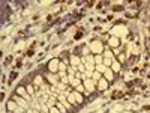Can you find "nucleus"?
I'll use <instances>...</instances> for the list:
<instances>
[{
    "instance_id": "obj_1",
    "label": "nucleus",
    "mask_w": 150,
    "mask_h": 113,
    "mask_svg": "<svg viewBox=\"0 0 150 113\" xmlns=\"http://www.w3.org/2000/svg\"><path fill=\"white\" fill-rule=\"evenodd\" d=\"M90 50H92V54H104V45H102V42L99 41V39H95V41H92L90 42Z\"/></svg>"
},
{
    "instance_id": "obj_2",
    "label": "nucleus",
    "mask_w": 150,
    "mask_h": 113,
    "mask_svg": "<svg viewBox=\"0 0 150 113\" xmlns=\"http://www.w3.org/2000/svg\"><path fill=\"white\" fill-rule=\"evenodd\" d=\"M59 66H60V60L59 59H51L48 62V73L57 74L59 73Z\"/></svg>"
},
{
    "instance_id": "obj_3",
    "label": "nucleus",
    "mask_w": 150,
    "mask_h": 113,
    "mask_svg": "<svg viewBox=\"0 0 150 113\" xmlns=\"http://www.w3.org/2000/svg\"><path fill=\"white\" fill-rule=\"evenodd\" d=\"M83 84H84L86 91L89 92V93H93V92L96 91V82H95L93 79H86V80L83 82Z\"/></svg>"
},
{
    "instance_id": "obj_4",
    "label": "nucleus",
    "mask_w": 150,
    "mask_h": 113,
    "mask_svg": "<svg viewBox=\"0 0 150 113\" xmlns=\"http://www.w3.org/2000/svg\"><path fill=\"white\" fill-rule=\"evenodd\" d=\"M15 93L18 95V97H21V98H24V100H27V101H30V100H32V98H30V95L27 93V89H26V86H17Z\"/></svg>"
},
{
    "instance_id": "obj_5",
    "label": "nucleus",
    "mask_w": 150,
    "mask_h": 113,
    "mask_svg": "<svg viewBox=\"0 0 150 113\" xmlns=\"http://www.w3.org/2000/svg\"><path fill=\"white\" fill-rule=\"evenodd\" d=\"M12 100L18 104L20 107H23V109H26V110H29V101L27 100H24V98H21V97H18L17 93H14L12 95Z\"/></svg>"
},
{
    "instance_id": "obj_6",
    "label": "nucleus",
    "mask_w": 150,
    "mask_h": 113,
    "mask_svg": "<svg viewBox=\"0 0 150 113\" xmlns=\"http://www.w3.org/2000/svg\"><path fill=\"white\" fill-rule=\"evenodd\" d=\"M45 80H47V82H48V84H51V86H56V84L60 82L59 75H57V74H51V73L45 74Z\"/></svg>"
},
{
    "instance_id": "obj_7",
    "label": "nucleus",
    "mask_w": 150,
    "mask_h": 113,
    "mask_svg": "<svg viewBox=\"0 0 150 113\" xmlns=\"http://www.w3.org/2000/svg\"><path fill=\"white\" fill-rule=\"evenodd\" d=\"M83 63V57L81 56H77V54H72L69 57V65L71 66H80Z\"/></svg>"
},
{
    "instance_id": "obj_8",
    "label": "nucleus",
    "mask_w": 150,
    "mask_h": 113,
    "mask_svg": "<svg viewBox=\"0 0 150 113\" xmlns=\"http://www.w3.org/2000/svg\"><path fill=\"white\" fill-rule=\"evenodd\" d=\"M33 84L36 86L38 89H41L42 86L45 84V77H44L42 74H38V75H36V77H35V79H33Z\"/></svg>"
},
{
    "instance_id": "obj_9",
    "label": "nucleus",
    "mask_w": 150,
    "mask_h": 113,
    "mask_svg": "<svg viewBox=\"0 0 150 113\" xmlns=\"http://www.w3.org/2000/svg\"><path fill=\"white\" fill-rule=\"evenodd\" d=\"M108 86H110V82H108L107 79H104V77H102V79H101L98 83H96V89H99V91H107V89H108Z\"/></svg>"
},
{
    "instance_id": "obj_10",
    "label": "nucleus",
    "mask_w": 150,
    "mask_h": 113,
    "mask_svg": "<svg viewBox=\"0 0 150 113\" xmlns=\"http://www.w3.org/2000/svg\"><path fill=\"white\" fill-rule=\"evenodd\" d=\"M108 45L111 48H119L120 47V38L119 36H110L108 38Z\"/></svg>"
},
{
    "instance_id": "obj_11",
    "label": "nucleus",
    "mask_w": 150,
    "mask_h": 113,
    "mask_svg": "<svg viewBox=\"0 0 150 113\" xmlns=\"http://www.w3.org/2000/svg\"><path fill=\"white\" fill-rule=\"evenodd\" d=\"M20 106H18V104H17L14 100H9V101H8L6 103V109H8V113H15L17 112V109H18Z\"/></svg>"
},
{
    "instance_id": "obj_12",
    "label": "nucleus",
    "mask_w": 150,
    "mask_h": 113,
    "mask_svg": "<svg viewBox=\"0 0 150 113\" xmlns=\"http://www.w3.org/2000/svg\"><path fill=\"white\" fill-rule=\"evenodd\" d=\"M111 69H113V73H114V74H116V73H120V71H122V63L119 62L117 59H114V60H113Z\"/></svg>"
},
{
    "instance_id": "obj_13",
    "label": "nucleus",
    "mask_w": 150,
    "mask_h": 113,
    "mask_svg": "<svg viewBox=\"0 0 150 113\" xmlns=\"http://www.w3.org/2000/svg\"><path fill=\"white\" fill-rule=\"evenodd\" d=\"M104 79H107L108 82H113V80H114V73H113L111 68H107V71L104 73Z\"/></svg>"
},
{
    "instance_id": "obj_14",
    "label": "nucleus",
    "mask_w": 150,
    "mask_h": 113,
    "mask_svg": "<svg viewBox=\"0 0 150 113\" xmlns=\"http://www.w3.org/2000/svg\"><path fill=\"white\" fill-rule=\"evenodd\" d=\"M72 93H74V97H75L77 103H78V104H83V101H84V95H83V93H80V92H77L75 89H74V92H72Z\"/></svg>"
},
{
    "instance_id": "obj_15",
    "label": "nucleus",
    "mask_w": 150,
    "mask_h": 113,
    "mask_svg": "<svg viewBox=\"0 0 150 113\" xmlns=\"http://www.w3.org/2000/svg\"><path fill=\"white\" fill-rule=\"evenodd\" d=\"M56 88H57V91L60 92V93H63L68 88H69V86H66V84H63V83H62V82H59L57 84H56Z\"/></svg>"
},
{
    "instance_id": "obj_16",
    "label": "nucleus",
    "mask_w": 150,
    "mask_h": 113,
    "mask_svg": "<svg viewBox=\"0 0 150 113\" xmlns=\"http://www.w3.org/2000/svg\"><path fill=\"white\" fill-rule=\"evenodd\" d=\"M68 101L71 103V106H72V107L78 106V103H77V100H75V97H74V93H71V95H68Z\"/></svg>"
},
{
    "instance_id": "obj_17",
    "label": "nucleus",
    "mask_w": 150,
    "mask_h": 113,
    "mask_svg": "<svg viewBox=\"0 0 150 113\" xmlns=\"http://www.w3.org/2000/svg\"><path fill=\"white\" fill-rule=\"evenodd\" d=\"M102 56H104L105 59H113V60H114V53H113V50H105Z\"/></svg>"
},
{
    "instance_id": "obj_18",
    "label": "nucleus",
    "mask_w": 150,
    "mask_h": 113,
    "mask_svg": "<svg viewBox=\"0 0 150 113\" xmlns=\"http://www.w3.org/2000/svg\"><path fill=\"white\" fill-rule=\"evenodd\" d=\"M75 91H77V92H80V93H83V95H89V92L86 91V88H84V84H83V83H81L80 86H77Z\"/></svg>"
},
{
    "instance_id": "obj_19",
    "label": "nucleus",
    "mask_w": 150,
    "mask_h": 113,
    "mask_svg": "<svg viewBox=\"0 0 150 113\" xmlns=\"http://www.w3.org/2000/svg\"><path fill=\"white\" fill-rule=\"evenodd\" d=\"M102 77H104V74H101V73H98V71H93V75H92V79H93L96 83H98V82L102 79Z\"/></svg>"
},
{
    "instance_id": "obj_20",
    "label": "nucleus",
    "mask_w": 150,
    "mask_h": 113,
    "mask_svg": "<svg viewBox=\"0 0 150 113\" xmlns=\"http://www.w3.org/2000/svg\"><path fill=\"white\" fill-rule=\"evenodd\" d=\"M56 107H57V109L60 110V113H68V109H66V107L63 106V104L60 103V101H57V104H56Z\"/></svg>"
},
{
    "instance_id": "obj_21",
    "label": "nucleus",
    "mask_w": 150,
    "mask_h": 113,
    "mask_svg": "<svg viewBox=\"0 0 150 113\" xmlns=\"http://www.w3.org/2000/svg\"><path fill=\"white\" fill-rule=\"evenodd\" d=\"M95 63H96V65L104 63V56H102V54H96V56H95Z\"/></svg>"
},
{
    "instance_id": "obj_22",
    "label": "nucleus",
    "mask_w": 150,
    "mask_h": 113,
    "mask_svg": "<svg viewBox=\"0 0 150 113\" xmlns=\"http://www.w3.org/2000/svg\"><path fill=\"white\" fill-rule=\"evenodd\" d=\"M96 71H98V73H101V74H104L105 71H107V66H105L104 63H101V65H96Z\"/></svg>"
},
{
    "instance_id": "obj_23",
    "label": "nucleus",
    "mask_w": 150,
    "mask_h": 113,
    "mask_svg": "<svg viewBox=\"0 0 150 113\" xmlns=\"http://www.w3.org/2000/svg\"><path fill=\"white\" fill-rule=\"evenodd\" d=\"M104 65L107 66V68H111V65H113V59H105V57H104Z\"/></svg>"
},
{
    "instance_id": "obj_24",
    "label": "nucleus",
    "mask_w": 150,
    "mask_h": 113,
    "mask_svg": "<svg viewBox=\"0 0 150 113\" xmlns=\"http://www.w3.org/2000/svg\"><path fill=\"white\" fill-rule=\"evenodd\" d=\"M117 60H119L120 63H123V62H125V60H126V54H123V53H120V54L117 56Z\"/></svg>"
},
{
    "instance_id": "obj_25",
    "label": "nucleus",
    "mask_w": 150,
    "mask_h": 113,
    "mask_svg": "<svg viewBox=\"0 0 150 113\" xmlns=\"http://www.w3.org/2000/svg\"><path fill=\"white\" fill-rule=\"evenodd\" d=\"M60 82L63 83V84H66V86H69V77H68V75H65V77H62V79H60Z\"/></svg>"
},
{
    "instance_id": "obj_26",
    "label": "nucleus",
    "mask_w": 150,
    "mask_h": 113,
    "mask_svg": "<svg viewBox=\"0 0 150 113\" xmlns=\"http://www.w3.org/2000/svg\"><path fill=\"white\" fill-rule=\"evenodd\" d=\"M113 53H114V56H119V54L122 53V47H119V48H114V50H113Z\"/></svg>"
},
{
    "instance_id": "obj_27",
    "label": "nucleus",
    "mask_w": 150,
    "mask_h": 113,
    "mask_svg": "<svg viewBox=\"0 0 150 113\" xmlns=\"http://www.w3.org/2000/svg\"><path fill=\"white\" fill-rule=\"evenodd\" d=\"M50 113H60V110L54 106V107H51V109H50Z\"/></svg>"
},
{
    "instance_id": "obj_28",
    "label": "nucleus",
    "mask_w": 150,
    "mask_h": 113,
    "mask_svg": "<svg viewBox=\"0 0 150 113\" xmlns=\"http://www.w3.org/2000/svg\"><path fill=\"white\" fill-rule=\"evenodd\" d=\"M33 112H35V113H42L41 110H33Z\"/></svg>"
},
{
    "instance_id": "obj_29",
    "label": "nucleus",
    "mask_w": 150,
    "mask_h": 113,
    "mask_svg": "<svg viewBox=\"0 0 150 113\" xmlns=\"http://www.w3.org/2000/svg\"><path fill=\"white\" fill-rule=\"evenodd\" d=\"M24 113H26V112H24Z\"/></svg>"
}]
</instances>
